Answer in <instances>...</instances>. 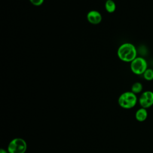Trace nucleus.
I'll list each match as a JSON object with an SVG mask.
<instances>
[{
	"label": "nucleus",
	"mask_w": 153,
	"mask_h": 153,
	"mask_svg": "<svg viewBox=\"0 0 153 153\" xmlns=\"http://www.w3.org/2000/svg\"><path fill=\"white\" fill-rule=\"evenodd\" d=\"M117 56L124 62H131L137 57V50L135 46L128 42L121 44L118 48Z\"/></svg>",
	"instance_id": "nucleus-1"
},
{
	"label": "nucleus",
	"mask_w": 153,
	"mask_h": 153,
	"mask_svg": "<svg viewBox=\"0 0 153 153\" xmlns=\"http://www.w3.org/2000/svg\"><path fill=\"white\" fill-rule=\"evenodd\" d=\"M137 102L136 94L131 91H126L122 93L118 100V105L124 109L133 108L136 105Z\"/></svg>",
	"instance_id": "nucleus-2"
},
{
	"label": "nucleus",
	"mask_w": 153,
	"mask_h": 153,
	"mask_svg": "<svg viewBox=\"0 0 153 153\" xmlns=\"http://www.w3.org/2000/svg\"><path fill=\"white\" fill-rule=\"evenodd\" d=\"M27 149L26 141L20 137L12 139L7 147L8 153H25Z\"/></svg>",
	"instance_id": "nucleus-3"
},
{
	"label": "nucleus",
	"mask_w": 153,
	"mask_h": 153,
	"mask_svg": "<svg viewBox=\"0 0 153 153\" xmlns=\"http://www.w3.org/2000/svg\"><path fill=\"white\" fill-rule=\"evenodd\" d=\"M130 69L136 75H142L148 69L146 60L141 57H137L130 63Z\"/></svg>",
	"instance_id": "nucleus-4"
},
{
	"label": "nucleus",
	"mask_w": 153,
	"mask_h": 153,
	"mask_svg": "<svg viewBox=\"0 0 153 153\" xmlns=\"http://www.w3.org/2000/svg\"><path fill=\"white\" fill-rule=\"evenodd\" d=\"M138 101L141 108L145 109L150 108L153 105V91L148 90L143 92Z\"/></svg>",
	"instance_id": "nucleus-5"
},
{
	"label": "nucleus",
	"mask_w": 153,
	"mask_h": 153,
	"mask_svg": "<svg viewBox=\"0 0 153 153\" xmlns=\"http://www.w3.org/2000/svg\"><path fill=\"white\" fill-rule=\"evenodd\" d=\"M87 19L88 22L91 24L97 25L102 22V16L98 11L91 10L87 13Z\"/></svg>",
	"instance_id": "nucleus-6"
},
{
	"label": "nucleus",
	"mask_w": 153,
	"mask_h": 153,
	"mask_svg": "<svg viewBox=\"0 0 153 153\" xmlns=\"http://www.w3.org/2000/svg\"><path fill=\"white\" fill-rule=\"evenodd\" d=\"M148 117V111L146 109L140 108L138 109L135 113V118L137 121L143 122Z\"/></svg>",
	"instance_id": "nucleus-7"
},
{
	"label": "nucleus",
	"mask_w": 153,
	"mask_h": 153,
	"mask_svg": "<svg viewBox=\"0 0 153 153\" xmlns=\"http://www.w3.org/2000/svg\"><path fill=\"white\" fill-rule=\"evenodd\" d=\"M105 7L107 12L109 13H112L115 11L116 9V4L113 0H106Z\"/></svg>",
	"instance_id": "nucleus-8"
},
{
	"label": "nucleus",
	"mask_w": 153,
	"mask_h": 153,
	"mask_svg": "<svg viewBox=\"0 0 153 153\" xmlns=\"http://www.w3.org/2000/svg\"><path fill=\"white\" fill-rule=\"evenodd\" d=\"M142 89H143L142 84L139 82H136L132 85L131 88V91L136 94L140 93L142 91Z\"/></svg>",
	"instance_id": "nucleus-9"
},
{
	"label": "nucleus",
	"mask_w": 153,
	"mask_h": 153,
	"mask_svg": "<svg viewBox=\"0 0 153 153\" xmlns=\"http://www.w3.org/2000/svg\"><path fill=\"white\" fill-rule=\"evenodd\" d=\"M143 75L144 79L147 81L153 80V69L148 68L143 74Z\"/></svg>",
	"instance_id": "nucleus-10"
},
{
	"label": "nucleus",
	"mask_w": 153,
	"mask_h": 153,
	"mask_svg": "<svg viewBox=\"0 0 153 153\" xmlns=\"http://www.w3.org/2000/svg\"><path fill=\"white\" fill-rule=\"evenodd\" d=\"M30 3L35 6H39L42 5L44 0H29Z\"/></svg>",
	"instance_id": "nucleus-11"
},
{
	"label": "nucleus",
	"mask_w": 153,
	"mask_h": 153,
	"mask_svg": "<svg viewBox=\"0 0 153 153\" xmlns=\"http://www.w3.org/2000/svg\"><path fill=\"white\" fill-rule=\"evenodd\" d=\"M0 153H8V151H6L5 149H3V148H1L0 149Z\"/></svg>",
	"instance_id": "nucleus-12"
},
{
	"label": "nucleus",
	"mask_w": 153,
	"mask_h": 153,
	"mask_svg": "<svg viewBox=\"0 0 153 153\" xmlns=\"http://www.w3.org/2000/svg\"></svg>",
	"instance_id": "nucleus-13"
}]
</instances>
